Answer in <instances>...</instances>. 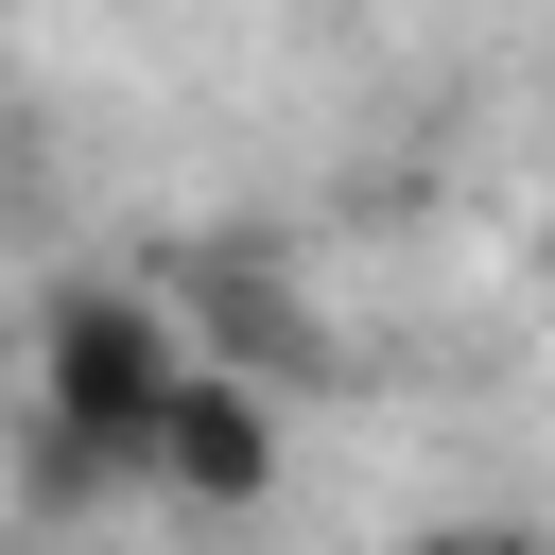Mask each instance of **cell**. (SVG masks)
<instances>
[{"instance_id":"5","label":"cell","mask_w":555,"mask_h":555,"mask_svg":"<svg viewBox=\"0 0 555 555\" xmlns=\"http://www.w3.org/2000/svg\"><path fill=\"white\" fill-rule=\"evenodd\" d=\"M0 555H52V538H35V520H17V538H0Z\"/></svg>"},{"instance_id":"4","label":"cell","mask_w":555,"mask_h":555,"mask_svg":"<svg viewBox=\"0 0 555 555\" xmlns=\"http://www.w3.org/2000/svg\"><path fill=\"white\" fill-rule=\"evenodd\" d=\"M416 555H468V520H451V538H416Z\"/></svg>"},{"instance_id":"3","label":"cell","mask_w":555,"mask_h":555,"mask_svg":"<svg viewBox=\"0 0 555 555\" xmlns=\"http://www.w3.org/2000/svg\"><path fill=\"white\" fill-rule=\"evenodd\" d=\"M468 555H555V538H520V520H468Z\"/></svg>"},{"instance_id":"1","label":"cell","mask_w":555,"mask_h":555,"mask_svg":"<svg viewBox=\"0 0 555 555\" xmlns=\"http://www.w3.org/2000/svg\"><path fill=\"white\" fill-rule=\"evenodd\" d=\"M191 382V330L156 278H52L35 295V416H17V503L35 520H87L139 486L156 416Z\"/></svg>"},{"instance_id":"2","label":"cell","mask_w":555,"mask_h":555,"mask_svg":"<svg viewBox=\"0 0 555 555\" xmlns=\"http://www.w3.org/2000/svg\"><path fill=\"white\" fill-rule=\"evenodd\" d=\"M139 486H156V503H191V520L278 503V399H260V382H225V364H191V382H173V416H156V451H139Z\"/></svg>"}]
</instances>
